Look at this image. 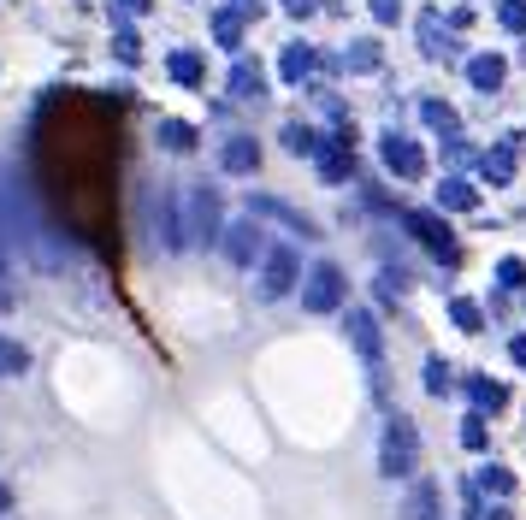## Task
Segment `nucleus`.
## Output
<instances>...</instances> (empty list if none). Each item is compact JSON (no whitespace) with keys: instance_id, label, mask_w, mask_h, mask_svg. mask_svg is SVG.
<instances>
[{"instance_id":"f257e3e1","label":"nucleus","mask_w":526,"mask_h":520,"mask_svg":"<svg viewBox=\"0 0 526 520\" xmlns=\"http://www.w3.org/2000/svg\"><path fill=\"white\" fill-rule=\"evenodd\" d=\"M414 461H420V438H414V426H408L402 414H391V426H385V450H379V473H385V479H408Z\"/></svg>"},{"instance_id":"f03ea898","label":"nucleus","mask_w":526,"mask_h":520,"mask_svg":"<svg viewBox=\"0 0 526 520\" xmlns=\"http://www.w3.org/2000/svg\"><path fill=\"white\" fill-rule=\"evenodd\" d=\"M343 302V272L331 266V260H320L314 272H308V284H302V308H314V314H331Z\"/></svg>"},{"instance_id":"7ed1b4c3","label":"nucleus","mask_w":526,"mask_h":520,"mask_svg":"<svg viewBox=\"0 0 526 520\" xmlns=\"http://www.w3.org/2000/svg\"><path fill=\"white\" fill-rule=\"evenodd\" d=\"M296 284V255L290 249H272L266 255V272H261V296H284Z\"/></svg>"},{"instance_id":"20e7f679","label":"nucleus","mask_w":526,"mask_h":520,"mask_svg":"<svg viewBox=\"0 0 526 520\" xmlns=\"http://www.w3.org/2000/svg\"><path fill=\"white\" fill-rule=\"evenodd\" d=\"M349 343H355V349H361V355L379 367V325H373V314H367V308H349Z\"/></svg>"},{"instance_id":"39448f33","label":"nucleus","mask_w":526,"mask_h":520,"mask_svg":"<svg viewBox=\"0 0 526 520\" xmlns=\"http://www.w3.org/2000/svg\"><path fill=\"white\" fill-rule=\"evenodd\" d=\"M255 255H261V231H255V225H237V237H231V260L249 266Z\"/></svg>"},{"instance_id":"423d86ee","label":"nucleus","mask_w":526,"mask_h":520,"mask_svg":"<svg viewBox=\"0 0 526 520\" xmlns=\"http://www.w3.org/2000/svg\"><path fill=\"white\" fill-rule=\"evenodd\" d=\"M408 520H438V491H432V485H414V491H408Z\"/></svg>"},{"instance_id":"0eeeda50","label":"nucleus","mask_w":526,"mask_h":520,"mask_svg":"<svg viewBox=\"0 0 526 520\" xmlns=\"http://www.w3.org/2000/svg\"><path fill=\"white\" fill-rule=\"evenodd\" d=\"M30 367V355H24V343H12V337H0V379H18Z\"/></svg>"},{"instance_id":"6e6552de","label":"nucleus","mask_w":526,"mask_h":520,"mask_svg":"<svg viewBox=\"0 0 526 520\" xmlns=\"http://www.w3.org/2000/svg\"><path fill=\"white\" fill-rule=\"evenodd\" d=\"M426 390H450V367L444 361H426Z\"/></svg>"},{"instance_id":"1a4fd4ad","label":"nucleus","mask_w":526,"mask_h":520,"mask_svg":"<svg viewBox=\"0 0 526 520\" xmlns=\"http://www.w3.org/2000/svg\"><path fill=\"white\" fill-rule=\"evenodd\" d=\"M461 444H467V450H485V426H479V420H467V426H461Z\"/></svg>"},{"instance_id":"9d476101","label":"nucleus","mask_w":526,"mask_h":520,"mask_svg":"<svg viewBox=\"0 0 526 520\" xmlns=\"http://www.w3.org/2000/svg\"><path fill=\"white\" fill-rule=\"evenodd\" d=\"M6 503H12V491H6V485H0V515H6Z\"/></svg>"}]
</instances>
